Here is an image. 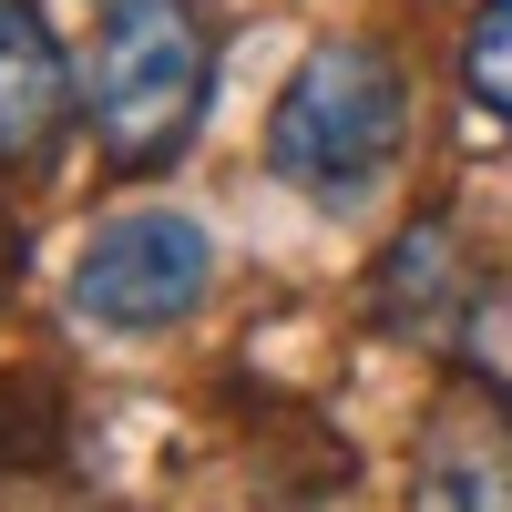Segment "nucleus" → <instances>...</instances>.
I'll return each instance as SVG.
<instances>
[{"mask_svg":"<svg viewBox=\"0 0 512 512\" xmlns=\"http://www.w3.org/2000/svg\"><path fill=\"white\" fill-rule=\"evenodd\" d=\"M410 512H512V390L482 359H451L410 431Z\"/></svg>","mask_w":512,"mask_h":512,"instance_id":"20e7f679","label":"nucleus"},{"mask_svg":"<svg viewBox=\"0 0 512 512\" xmlns=\"http://www.w3.org/2000/svg\"><path fill=\"white\" fill-rule=\"evenodd\" d=\"M461 93L512 134V0H482L472 31H461Z\"/></svg>","mask_w":512,"mask_h":512,"instance_id":"0eeeda50","label":"nucleus"},{"mask_svg":"<svg viewBox=\"0 0 512 512\" xmlns=\"http://www.w3.org/2000/svg\"><path fill=\"white\" fill-rule=\"evenodd\" d=\"M205 103H216V31H205L195 0H103L93 31V82H82V123L113 175H164Z\"/></svg>","mask_w":512,"mask_h":512,"instance_id":"f03ea898","label":"nucleus"},{"mask_svg":"<svg viewBox=\"0 0 512 512\" xmlns=\"http://www.w3.org/2000/svg\"><path fill=\"white\" fill-rule=\"evenodd\" d=\"M482 297H492V277H482L472 236L451 216H410L379 246V267H369V318L390 338H410V349H441V359H472Z\"/></svg>","mask_w":512,"mask_h":512,"instance_id":"39448f33","label":"nucleus"},{"mask_svg":"<svg viewBox=\"0 0 512 512\" xmlns=\"http://www.w3.org/2000/svg\"><path fill=\"white\" fill-rule=\"evenodd\" d=\"M82 123V82L31 0H0V175H41Z\"/></svg>","mask_w":512,"mask_h":512,"instance_id":"423d86ee","label":"nucleus"},{"mask_svg":"<svg viewBox=\"0 0 512 512\" xmlns=\"http://www.w3.org/2000/svg\"><path fill=\"white\" fill-rule=\"evenodd\" d=\"M410 154V72L390 41L338 31L287 72V93L267 113V175L318 205V216H369L379 185Z\"/></svg>","mask_w":512,"mask_h":512,"instance_id":"f257e3e1","label":"nucleus"},{"mask_svg":"<svg viewBox=\"0 0 512 512\" xmlns=\"http://www.w3.org/2000/svg\"><path fill=\"white\" fill-rule=\"evenodd\" d=\"M216 297V236L185 205H113L72 256V318L103 338H164Z\"/></svg>","mask_w":512,"mask_h":512,"instance_id":"7ed1b4c3","label":"nucleus"}]
</instances>
